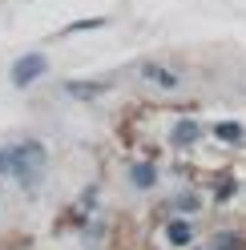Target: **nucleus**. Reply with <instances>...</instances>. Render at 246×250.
<instances>
[{
	"label": "nucleus",
	"instance_id": "f03ea898",
	"mask_svg": "<svg viewBox=\"0 0 246 250\" xmlns=\"http://www.w3.org/2000/svg\"><path fill=\"white\" fill-rule=\"evenodd\" d=\"M44 69H49V61H44L41 53H28V57H20L17 65H12V81L17 85H33Z\"/></svg>",
	"mask_w": 246,
	"mask_h": 250
},
{
	"label": "nucleus",
	"instance_id": "20e7f679",
	"mask_svg": "<svg viewBox=\"0 0 246 250\" xmlns=\"http://www.w3.org/2000/svg\"><path fill=\"white\" fill-rule=\"evenodd\" d=\"M170 137H174L178 146H190V142H198V137H202V125H198V121H178Z\"/></svg>",
	"mask_w": 246,
	"mask_h": 250
},
{
	"label": "nucleus",
	"instance_id": "7ed1b4c3",
	"mask_svg": "<svg viewBox=\"0 0 246 250\" xmlns=\"http://www.w3.org/2000/svg\"><path fill=\"white\" fill-rule=\"evenodd\" d=\"M142 73L149 77L153 85H162V89H174V85H178V73H174V69H162V65H142Z\"/></svg>",
	"mask_w": 246,
	"mask_h": 250
},
{
	"label": "nucleus",
	"instance_id": "f257e3e1",
	"mask_svg": "<svg viewBox=\"0 0 246 250\" xmlns=\"http://www.w3.org/2000/svg\"><path fill=\"white\" fill-rule=\"evenodd\" d=\"M41 166H44V146H37V142H24V146H17V149L4 153V169H12L24 186L37 182Z\"/></svg>",
	"mask_w": 246,
	"mask_h": 250
},
{
	"label": "nucleus",
	"instance_id": "1a4fd4ad",
	"mask_svg": "<svg viewBox=\"0 0 246 250\" xmlns=\"http://www.w3.org/2000/svg\"><path fill=\"white\" fill-rule=\"evenodd\" d=\"M218 250H238V238H230V234H222V242H218Z\"/></svg>",
	"mask_w": 246,
	"mask_h": 250
},
{
	"label": "nucleus",
	"instance_id": "39448f33",
	"mask_svg": "<svg viewBox=\"0 0 246 250\" xmlns=\"http://www.w3.org/2000/svg\"><path fill=\"white\" fill-rule=\"evenodd\" d=\"M65 89L73 93V97H97V93H105V81H93V85H89V81H77V85H73V81H69Z\"/></svg>",
	"mask_w": 246,
	"mask_h": 250
},
{
	"label": "nucleus",
	"instance_id": "6e6552de",
	"mask_svg": "<svg viewBox=\"0 0 246 250\" xmlns=\"http://www.w3.org/2000/svg\"><path fill=\"white\" fill-rule=\"evenodd\" d=\"M133 182L137 186H153V166H137L133 169Z\"/></svg>",
	"mask_w": 246,
	"mask_h": 250
},
{
	"label": "nucleus",
	"instance_id": "0eeeda50",
	"mask_svg": "<svg viewBox=\"0 0 246 250\" xmlns=\"http://www.w3.org/2000/svg\"><path fill=\"white\" fill-rule=\"evenodd\" d=\"M214 133H218V137H226V142H238V137H242V129H238V125H230V121H222Z\"/></svg>",
	"mask_w": 246,
	"mask_h": 250
},
{
	"label": "nucleus",
	"instance_id": "423d86ee",
	"mask_svg": "<svg viewBox=\"0 0 246 250\" xmlns=\"http://www.w3.org/2000/svg\"><path fill=\"white\" fill-rule=\"evenodd\" d=\"M165 238H170L174 246H190V238H194V234H190V226H186V222H170Z\"/></svg>",
	"mask_w": 246,
	"mask_h": 250
}]
</instances>
